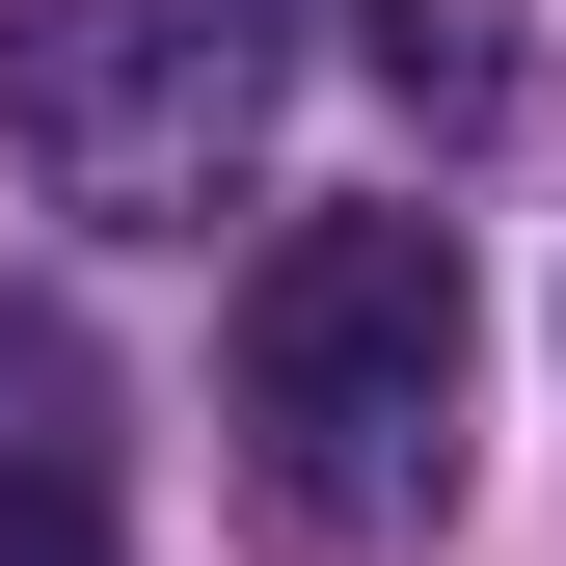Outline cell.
<instances>
[{
    "instance_id": "cell-1",
    "label": "cell",
    "mask_w": 566,
    "mask_h": 566,
    "mask_svg": "<svg viewBox=\"0 0 566 566\" xmlns=\"http://www.w3.org/2000/svg\"><path fill=\"white\" fill-rule=\"evenodd\" d=\"M459 217H297L243 270V459H270V513L297 539H405V513H459Z\"/></svg>"
},
{
    "instance_id": "cell-2",
    "label": "cell",
    "mask_w": 566,
    "mask_h": 566,
    "mask_svg": "<svg viewBox=\"0 0 566 566\" xmlns=\"http://www.w3.org/2000/svg\"><path fill=\"white\" fill-rule=\"evenodd\" d=\"M270 82H297L270 0H0V163L108 243H217L270 163Z\"/></svg>"
},
{
    "instance_id": "cell-3",
    "label": "cell",
    "mask_w": 566,
    "mask_h": 566,
    "mask_svg": "<svg viewBox=\"0 0 566 566\" xmlns=\"http://www.w3.org/2000/svg\"><path fill=\"white\" fill-rule=\"evenodd\" d=\"M350 54H378V108H405V135H513V108H539L513 0H350Z\"/></svg>"
},
{
    "instance_id": "cell-4",
    "label": "cell",
    "mask_w": 566,
    "mask_h": 566,
    "mask_svg": "<svg viewBox=\"0 0 566 566\" xmlns=\"http://www.w3.org/2000/svg\"><path fill=\"white\" fill-rule=\"evenodd\" d=\"M0 566H135V539H108V485H82V459H0Z\"/></svg>"
}]
</instances>
